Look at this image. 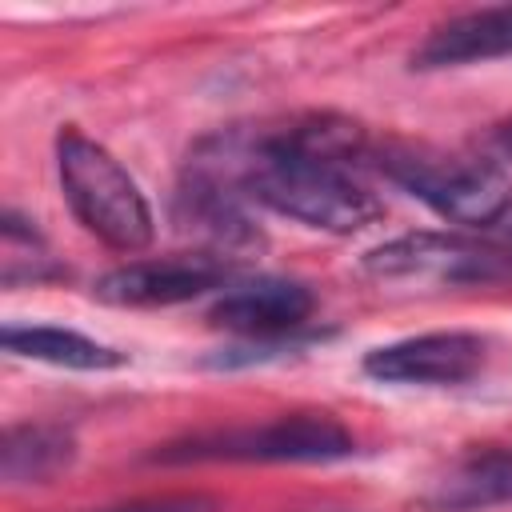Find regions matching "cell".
Segmentation results:
<instances>
[{"mask_svg":"<svg viewBox=\"0 0 512 512\" xmlns=\"http://www.w3.org/2000/svg\"><path fill=\"white\" fill-rule=\"evenodd\" d=\"M0 344L8 356L68 368V372H112V368L128 364V356L120 348L100 344L76 328H60V324H8L0 332Z\"/></svg>","mask_w":512,"mask_h":512,"instance_id":"7c38bea8","label":"cell"},{"mask_svg":"<svg viewBox=\"0 0 512 512\" xmlns=\"http://www.w3.org/2000/svg\"><path fill=\"white\" fill-rule=\"evenodd\" d=\"M316 312V296L300 280L280 276H256V280H232L208 308V324L224 328L244 340L280 344L296 336Z\"/></svg>","mask_w":512,"mask_h":512,"instance_id":"ba28073f","label":"cell"},{"mask_svg":"<svg viewBox=\"0 0 512 512\" xmlns=\"http://www.w3.org/2000/svg\"><path fill=\"white\" fill-rule=\"evenodd\" d=\"M500 504H512V444L456 460L424 492V508L432 512H488Z\"/></svg>","mask_w":512,"mask_h":512,"instance_id":"8fae6325","label":"cell"},{"mask_svg":"<svg viewBox=\"0 0 512 512\" xmlns=\"http://www.w3.org/2000/svg\"><path fill=\"white\" fill-rule=\"evenodd\" d=\"M492 360V344L480 332L444 328V332H420L392 344H380L364 352L360 368L376 384L392 388H456L476 380Z\"/></svg>","mask_w":512,"mask_h":512,"instance_id":"52a82bcc","label":"cell"},{"mask_svg":"<svg viewBox=\"0 0 512 512\" xmlns=\"http://www.w3.org/2000/svg\"><path fill=\"white\" fill-rule=\"evenodd\" d=\"M0 232H4V256H0L4 272L0 276H4L8 288H16V284H44V280L60 276V264L52 260L44 236L28 220H20L12 208L4 212Z\"/></svg>","mask_w":512,"mask_h":512,"instance_id":"5bb4252c","label":"cell"},{"mask_svg":"<svg viewBox=\"0 0 512 512\" xmlns=\"http://www.w3.org/2000/svg\"><path fill=\"white\" fill-rule=\"evenodd\" d=\"M56 176L72 216L116 252H144L156 236L152 208L128 168L80 128L56 132Z\"/></svg>","mask_w":512,"mask_h":512,"instance_id":"3957f363","label":"cell"},{"mask_svg":"<svg viewBox=\"0 0 512 512\" xmlns=\"http://www.w3.org/2000/svg\"><path fill=\"white\" fill-rule=\"evenodd\" d=\"M92 512H220V504L200 492H180V496H144V500H128V504H108V508H92Z\"/></svg>","mask_w":512,"mask_h":512,"instance_id":"9a60e30c","label":"cell"},{"mask_svg":"<svg viewBox=\"0 0 512 512\" xmlns=\"http://www.w3.org/2000/svg\"><path fill=\"white\" fill-rule=\"evenodd\" d=\"M372 136L344 116L312 112L284 128H228L196 144L188 168L232 184L244 200L304 228L352 236L384 216L360 180L372 168Z\"/></svg>","mask_w":512,"mask_h":512,"instance_id":"6da1fadb","label":"cell"},{"mask_svg":"<svg viewBox=\"0 0 512 512\" xmlns=\"http://www.w3.org/2000/svg\"><path fill=\"white\" fill-rule=\"evenodd\" d=\"M360 268L380 284L464 288L512 280V252L452 232H404L368 248Z\"/></svg>","mask_w":512,"mask_h":512,"instance_id":"5b68a950","label":"cell"},{"mask_svg":"<svg viewBox=\"0 0 512 512\" xmlns=\"http://www.w3.org/2000/svg\"><path fill=\"white\" fill-rule=\"evenodd\" d=\"M176 224L184 232H196L208 252L228 256L240 264V252L260 248V228L252 224V216L244 212V196L196 168H184L180 192H176Z\"/></svg>","mask_w":512,"mask_h":512,"instance_id":"9c48e42d","label":"cell"},{"mask_svg":"<svg viewBox=\"0 0 512 512\" xmlns=\"http://www.w3.org/2000/svg\"><path fill=\"white\" fill-rule=\"evenodd\" d=\"M232 280H236V260L200 248V252L128 260L104 272L92 284V296L112 308H172L208 292H224Z\"/></svg>","mask_w":512,"mask_h":512,"instance_id":"8992f818","label":"cell"},{"mask_svg":"<svg viewBox=\"0 0 512 512\" xmlns=\"http://www.w3.org/2000/svg\"><path fill=\"white\" fill-rule=\"evenodd\" d=\"M372 168L452 224H496L512 216V180L488 156H460L412 140H376Z\"/></svg>","mask_w":512,"mask_h":512,"instance_id":"7a4b0ae2","label":"cell"},{"mask_svg":"<svg viewBox=\"0 0 512 512\" xmlns=\"http://www.w3.org/2000/svg\"><path fill=\"white\" fill-rule=\"evenodd\" d=\"M76 460V436L52 420L8 424L0 444V476L8 484H44Z\"/></svg>","mask_w":512,"mask_h":512,"instance_id":"4fadbf2b","label":"cell"},{"mask_svg":"<svg viewBox=\"0 0 512 512\" xmlns=\"http://www.w3.org/2000/svg\"><path fill=\"white\" fill-rule=\"evenodd\" d=\"M348 456H356V436L328 412L196 432L152 452L160 464H336Z\"/></svg>","mask_w":512,"mask_h":512,"instance_id":"277c9868","label":"cell"},{"mask_svg":"<svg viewBox=\"0 0 512 512\" xmlns=\"http://www.w3.org/2000/svg\"><path fill=\"white\" fill-rule=\"evenodd\" d=\"M500 56H512V4L476 8V12L436 24L424 36V44L412 52V68H420V72L464 68V64L500 60Z\"/></svg>","mask_w":512,"mask_h":512,"instance_id":"30bf717a","label":"cell"}]
</instances>
